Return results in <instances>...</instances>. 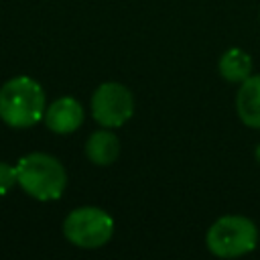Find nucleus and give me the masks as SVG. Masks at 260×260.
I'll return each mask as SVG.
<instances>
[{"label":"nucleus","instance_id":"obj_1","mask_svg":"<svg viewBox=\"0 0 260 260\" xmlns=\"http://www.w3.org/2000/svg\"><path fill=\"white\" fill-rule=\"evenodd\" d=\"M45 118V91L28 75L8 79L0 87V120L10 128H30Z\"/></svg>","mask_w":260,"mask_h":260},{"label":"nucleus","instance_id":"obj_2","mask_svg":"<svg viewBox=\"0 0 260 260\" xmlns=\"http://www.w3.org/2000/svg\"><path fill=\"white\" fill-rule=\"evenodd\" d=\"M18 185L24 193L39 201L59 199L67 187L63 165L47 152H30L16 162Z\"/></svg>","mask_w":260,"mask_h":260},{"label":"nucleus","instance_id":"obj_3","mask_svg":"<svg viewBox=\"0 0 260 260\" xmlns=\"http://www.w3.org/2000/svg\"><path fill=\"white\" fill-rule=\"evenodd\" d=\"M258 242V230L244 215H223L215 219L207 232L205 244L217 258H236L252 252Z\"/></svg>","mask_w":260,"mask_h":260},{"label":"nucleus","instance_id":"obj_4","mask_svg":"<svg viewBox=\"0 0 260 260\" xmlns=\"http://www.w3.org/2000/svg\"><path fill=\"white\" fill-rule=\"evenodd\" d=\"M63 234L77 248H85V250L102 248L104 244L110 242L114 234V219L100 207L93 205L77 207L65 217Z\"/></svg>","mask_w":260,"mask_h":260},{"label":"nucleus","instance_id":"obj_5","mask_svg":"<svg viewBox=\"0 0 260 260\" xmlns=\"http://www.w3.org/2000/svg\"><path fill=\"white\" fill-rule=\"evenodd\" d=\"M134 114V98L128 87L116 81L98 85L91 95V116L104 128H118Z\"/></svg>","mask_w":260,"mask_h":260},{"label":"nucleus","instance_id":"obj_6","mask_svg":"<svg viewBox=\"0 0 260 260\" xmlns=\"http://www.w3.org/2000/svg\"><path fill=\"white\" fill-rule=\"evenodd\" d=\"M83 118H85L83 106L71 95H63V98L55 100L45 110V124L55 134H71V132H75L83 124Z\"/></svg>","mask_w":260,"mask_h":260},{"label":"nucleus","instance_id":"obj_7","mask_svg":"<svg viewBox=\"0 0 260 260\" xmlns=\"http://www.w3.org/2000/svg\"><path fill=\"white\" fill-rule=\"evenodd\" d=\"M236 110L246 126L260 128V75H250L240 83Z\"/></svg>","mask_w":260,"mask_h":260},{"label":"nucleus","instance_id":"obj_8","mask_svg":"<svg viewBox=\"0 0 260 260\" xmlns=\"http://www.w3.org/2000/svg\"><path fill=\"white\" fill-rule=\"evenodd\" d=\"M87 158L98 167H108L120 156V140L110 130H95L85 142Z\"/></svg>","mask_w":260,"mask_h":260},{"label":"nucleus","instance_id":"obj_9","mask_svg":"<svg viewBox=\"0 0 260 260\" xmlns=\"http://www.w3.org/2000/svg\"><path fill=\"white\" fill-rule=\"evenodd\" d=\"M219 73L230 83H242L252 73V57L246 51L232 47L219 57Z\"/></svg>","mask_w":260,"mask_h":260},{"label":"nucleus","instance_id":"obj_10","mask_svg":"<svg viewBox=\"0 0 260 260\" xmlns=\"http://www.w3.org/2000/svg\"><path fill=\"white\" fill-rule=\"evenodd\" d=\"M14 185H18V173L16 167L0 160V195H6Z\"/></svg>","mask_w":260,"mask_h":260},{"label":"nucleus","instance_id":"obj_11","mask_svg":"<svg viewBox=\"0 0 260 260\" xmlns=\"http://www.w3.org/2000/svg\"><path fill=\"white\" fill-rule=\"evenodd\" d=\"M254 154H256V160L260 162V144H258V148H256V152H254Z\"/></svg>","mask_w":260,"mask_h":260}]
</instances>
